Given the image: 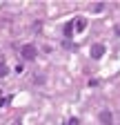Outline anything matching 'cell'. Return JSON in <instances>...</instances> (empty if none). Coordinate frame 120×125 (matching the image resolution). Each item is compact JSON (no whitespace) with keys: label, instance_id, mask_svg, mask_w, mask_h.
<instances>
[{"label":"cell","instance_id":"cell-5","mask_svg":"<svg viewBox=\"0 0 120 125\" xmlns=\"http://www.w3.org/2000/svg\"><path fill=\"white\" fill-rule=\"evenodd\" d=\"M7 74H9V67L5 65V62H0V78H5Z\"/></svg>","mask_w":120,"mask_h":125},{"label":"cell","instance_id":"cell-6","mask_svg":"<svg viewBox=\"0 0 120 125\" xmlns=\"http://www.w3.org/2000/svg\"><path fill=\"white\" fill-rule=\"evenodd\" d=\"M73 34V22H69L67 27H65V36H71Z\"/></svg>","mask_w":120,"mask_h":125},{"label":"cell","instance_id":"cell-3","mask_svg":"<svg viewBox=\"0 0 120 125\" xmlns=\"http://www.w3.org/2000/svg\"><path fill=\"white\" fill-rule=\"evenodd\" d=\"M102 56H104V45H94V47H91V58L98 60V58H102Z\"/></svg>","mask_w":120,"mask_h":125},{"label":"cell","instance_id":"cell-1","mask_svg":"<svg viewBox=\"0 0 120 125\" xmlns=\"http://www.w3.org/2000/svg\"><path fill=\"white\" fill-rule=\"evenodd\" d=\"M20 56H22L25 60H34V58L38 56V49H36L34 45H25L22 49H20Z\"/></svg>","mask_w":120,"mask_h":125},{"label":"cell","instance_id":"cell-4","mask_svg":"<svg viewBox=\"0 0 120 125\" xmlns=\"http://www.w3.org/2000/svg\"><path fill=\"white\" fill-rule=\"evenodd\" d=\"M85 27H87V20H85V18H78V20H76V29H78V31H82Z\"/></svg>","mask_w":120,"mask_h":125},{"label":"cell","instance_id":"cell-8","mask_svg":"<svg viewBox=\"0 0 120 125\" xmlns=\"http://www.w3.org/2000/svg\"><path fill=\"white\" fill-rule=\"evenodd\" d=\"M7 103H9V98H7V96H5V98H0V107H2V105H7Z\"/></svg>","mask_w":120,"mask_h":125},{"label":"cell","instance_id":"cell-2","mask_svg":"<svg viewBox=\"0 0 120 125\" xmlns=\"http://www.w3.org/2000/svg\"><path fill=\"white\" fill-rule=\"evenodd\" d=\"M100 123L102 125H111L113 123V116H111L109 109H102V112H100Z\"/></svg>","mask_w":120,"mask_h":125},{"label":"cell","instance_id":"cell-7","mask_svg":"<svg viewBox=\"0 0 120 125\" xmlns=\"http://www.w3.org/2000/svg\"><path fill=\"white\" fill-rule=\"evenodd\" d=\"M67 125H80V121H78V118H69V123H67Z\"/></svg>","mask_w":120,"mask_h":125}]
</instances>
